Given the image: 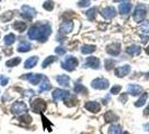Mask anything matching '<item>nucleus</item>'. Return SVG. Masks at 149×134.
Here are the masks:
<instances>
[{"instance_id": "f257e3e1", "label": "nucleus", "mask_w": 149, "mask_h": 134, "mask_svg": "<svg viewBox=\"0 0 149 134\" xmlns=\"http://www.w3.org/2000/svg\"><path fill=\"white\" fill-rule=\"evenodd\" d=\"M79 65V61L73 57V56H67L65 59H64L62 64H61V66H62V68H64L65 71H74L75 67Z\"/></svg>"}, {"instance_id": "f03ea898", "label": "nucleus", "mask_w": 149, "mask_h": 134, "mask_svg": "<svg viewBox=\"0 0 149 134\" xmlns=\"http://www.w3.org/2000/svg\"><path fill=\"white\" fill-rule=\"evenodd\" d=\"M147 15V10H146V6L145 5H138L136 7V9L133 11V20L136 22H141L146 18Z\"/></svg>"}, {"instance_id": "7ed1b4c3", "label": "nucleus", "mask_w": 149, "mask_h": 134, "mask_svg": "<svg viewBox=\"0 0 149 134\" xmlns=\"http://www.w3.org/2000/svg\"><path fill=\"white\" fill-rule=\"evenodd\" d=\"M11 112L15 115H18V116H20L22 114H26V112H27V105L24 102H16V103L12 104V106H11Z\"/></svg>"}, {"instance_id": "20e7f679", "label": "nucleus", "mask_w": 149, "mask_h": 134, "mask_svg": "<svg viewBox=\"0 0 149 134\" xmlns=\"http://www.w3.org/2000/svg\"><path fill=\"white\" fill-rule=\"evenodd\" d=\"M46 108V103L42 98H35L32 102V110L35 113H42Z\"/></svg>"}, {"instance_id": "39448f33", "label": "nucleus", "mask_w": 149, "mask_h": 134, "mask_svg": "<svg viewBox=\"0 0 149 134\" xmlns=\"http://www.w3.org/2000/svg\"><path fill=\"white\" fill-rule=\"evenodd\" d=\"M91 85L95 90H106L109 87V81L103 77H99V78H95L94 81H92Z\"/></svg>"}, {"instance_id": "423d86ee", "label": "nucleus", "mask_w": 149, "mask_h": 134, "mask_svg": "<svg viewBox=\"0 0 149 134\" xmlns=\"http://www.w3.org/2000/svg\"><path fill=\"white\" fill-rule=\"evenodd\" d=\"M121 47H120V44L119 42H113V44H110V45H108L106 46V53L109 54V55H111V56H118L120 52H121V49H120Z\"/></svg>"}, {"instance_id": "0eeeda50", "label": "nucleus", "mask_w": 149, "mask_h": 134, "mask_svg": "<svg viewBox=\"0 0 149 134\" xmlns=\"http://www.w3.org/2000/svg\"><path fill=\"white\" fill-rule=\"evenodd\" d=\"M21 10H22V17H25L26 19H28V20H32L33 18L36 16V10L32 8V7H29V6H22V8H21Z\"/></svg>"}, {"instance_id": "6e6552de", "label": "nucleus", "mask_w": 149, "mask_h": 134, "mask_svg": "<svg viewBox=\"0 0 149 134\" xmlns=\"http://www.w3.org/2000/svg\"><path fill=\"white\" fill-rule=\"evenodd\" d=\"M21 78L27 79L29 83H32L33 85H37L43 79V76L39 74H27V75H24Z\"/></svg>"}, {"instance_id": "1a4fd4ad", "label": "nucleus", "mask_w": 149, "mask_h": 134, "mask_svg": "<svg viewBox=\"0 0 149 134\" xmlns=\"http://www.w3.org/2000/svg\"><path fill=\"white\" fill-rule=\"evenodd\" d=\"M68 94H70V92H67V91H64V90L57 88V90H54L53 91L52 96H53V98L55 101H62V100L64 101V98H65Z\"/></svg>"}, {"instance_id": "9d476101", "label": "nucleus", "mask_w": 149, "mask_h": 134, "mask_svg": "<svg viewBox=\"0 0 149 134\" xmlns=\"http://www.w3.org/2000/svg\"><path fill=\"white\" fill-rule=\"evenodd\" d=\"M84 67H91V68H99L100 67V61L96 57H87L85 61Z\"/></svg>"}, {"instance_id": "9b49d317", "label": "nucleus", "mask_w": 149, "mask_h": 134, "mask_svg": "<svg viewBox=\"0 0 149 134\" xmlns=\"http://www.w3.org/2000/svg\"><path fill=\"white\" fill-rule=\"evenodd\" d=\"M116 13H117V10L114 7H106L101 11V15L106 19H112L116 16Z\"/></svg>"}, {"instance_id": "f8f14e48", "label": "nucleus", "mask_w": 149, "mask_h": 134, "mask_svg": "<svg viewBox=\"0 0 149 134\" xmlns=\"http://www.w3.org/2000/svg\"><path fill=\"white\" fill-rule=\"evenodd\" d=\"M131 71L130 66L129 65H125V66H120V67H117L116 71H114V74L117 75L118 77H125L126 75H128Z\"/></svg>"}, {"instance_id": "ddd939ff", "label": "nucleus", "mask_w": 149, "mask_h": 134, "mask_svg": "<svg viewBox=\"0 0 149 134\" xmlns=\"http://www.w3.org/2000/svg\"><path fill=\"white\" fill-rule=\"evenodd\" d=\"M127 92L131 95H133V96H137L142 92V87L137 85V84H130V85H128Z\"/></svg>"}, {"instance_id": "4468645a", "label": "nucleus", "mask_w": 149, "mask_h": 134, "mask_svg": "<svg viewBox=\"0 0 149 134\" xmlns=\"http://www.w3.org/2000/svg\"><path fill=\"white\" fill-rule=\"evenodd\" d=\"M72 28H73V22H72V20L64 21L63 24L61 25L60 31H61L62 35H65V34H68L70 31L72 30Z\"/></svg>"}, {"instance_id": "2eb2a0df", "label": "nucleus", "mask_w": 149, "mask_h": 134, "mask_svg": "<svg viewBox=\"0 0 149 134\" xmlns=\"http://www.w3.org/2000/svg\"><path fill=\"white\" fill-rule=\"evenodd\" d=\"M85 108L87 111L92 112V113H98L100 111L101 106H100V104L98 103V102H87V103L85 104Z\"/></svg>"}, {"instance_id": "dca6fc26", "label": "nucleus", "mask_w": 149, "mask_h": 134, "mask_svg": "<svg viewBox=\"0 0 149 134\" xmlns=\"http://www.w3.org/2000/svg\"><path fill=\"white\" fill-rule=\"evenodd\" d=\"M64 103L66 104L67 106L73 107V106H75L76 104L79 103V100H77V97H76L75 95H71V94H68V95L64 98Z\"/></svg>"}, {"instance_id": "f3484780", "label": "nucleus", "mask_w": 149, "mask_h": 134, "mask_svg": "<svg viewBox=\"0 0 149 134\" xmlns=\"http://www.w3.org/2000/svg\"><path fill=\"white\" fill-rule=\"evenodd\" d=\"M56 81L57 83L63 86V87H68L70 86V77L67 75H61V76H57L56 77Z\"/></svg>"}, {"instance_id": "a211bd4d", "label": "nucleus", "mask_w": 149, "mask_h": 134, "mask_svg": "<svg viewBox=\"0 0 149 134\" xmlns=\"http://www.w3.org/2000/svg\"><path fill=\"white\" fill-rule=\"evenodd\" d=\"M30 48H32V45H30V42L29 41H21L20 44L18 45V47H17V51L20 53H26V52H29L30 51Z\"/></svg>"}, {"instance_id": "6ab92c4d", "label": "nucleus", "mask_w": 149, "mask_h": 134, "mask_svg": "<svg viewBox=\"0 0 149 134\" xmlns=\"http://www.w3.org/2000/svg\"><path fill=\"white\" fill-rule=\"evenodd\" d=\"M51 88H52V85H51V83L48 81V78L45 77V76H43L42 84L39 86V92H46V91H48Z\"/></svg>"}, {"instance_id": "aec40b11", "label": "nucleus", "mask_w": 149, "mask_h": 134, "mask_svg": "<svg viewBox=\"0 0 149 134\" xmlns=\"http://www.w3.org/2000/svg\"><path fill=\"white\" fill-rule=\"evenodd\" d=\"M118 10H119L120 13H122V15H127V13H129L130 10H131V5L128 3V2H123V3H121V5L119 6Z\"/></svg>"}, {"instance_id": "412c9836", "label": "nucleus", "mask_w": 149, "mask_h": 134, "mask_svg": "<svg viewBox=\"0 0 149 134\" xmlns=\"http://www.w3.org/2000/svg\"><path fill=\"white\" fill-rule=\"evenodd\" d=\"M37 63H38V57H37V56L29 57V58L25 62V68H33Z\"/></svg>"}, {"instance_id": "4be33fe9", "label": "nucleus", "mask_w": 149, "mask_h": 134, "mask_svg": "<svg viewBox=\"0 0 149 134\" xmlns=\"http://www.w3.org/2000/svg\"><path fill=\"white\" fill-rule=\"evenodd\" d=\"M126 52L129 54V55H132V56H136V55H139L141 53V48L137 46V45H132L130 47H128Z\"/></svg>"}, {"instance_id": "5701e85b", "label": "nucleus", "mask_w": 149, "mask_h": 134, "mask_svg": "<svg viewBox=\"0 0 149 134\" xmlns=\"http://www.w3.org/2000/svg\"><path fill=\"white\" fill-rule=\"evenodd\" d=\"M12 27H14V29H16L17 31L22 32V31H25V29H26L27 24L24 22V21H16V22L12 25Z\"/></svg>"}, {"instance_id": "b1692460", "label": "nucleus", "mask_w": 149, "mask_h": 134, "mask_svg": "<svg viewBox=\"0 0 149 134\" xmlns=\"http://www.w3.org/2000/svg\"><path fill=\"white\" fill-rule=\"evenodd\" d=\"M95 46L94 45H83L82 46V48H81V52H82V54H84V55H86V54H92L93 52H95Z\"/></svg>"}, {"instance_id": "393cba45", "label": "nucleus", "mask_w": 149, "mask_h": 134, "mask_svg": "<svg viewBox=\"0 0 149 134\" xmlns=\"http://www.w3.org/2000/svg\"><path fill=\"white\" fill-rule=\"evenodd\" d=\"M104 119H106V122H114V121H117L118 120V116L116 114L113 113L112 111H108L106 114H104Z\"/></svg>"}, {"instance_id": "a878e982", "label": "nucleus", "mask_w": 149, "mask_h": 134, "mask_svg": "<svg viewBox=\"0 0 149 134\" xmlns=\"http://www.w3.org/2000/svg\"><path fill=\"white\" fill-rule=\"evenodd\" d=\"M147 98H148V94L147 93H144V95L139 98L138 101L135 103V106L136 107H141V106H144L145 104H146V101H147Z\"/></svg>"}, {"instance_id": "bb28decb", "label": "nucleus", "mask_w": 149, "mask_h": 134, "mask_svg": "<svg viewBox=\"0 0 149 134\" xmlns=\"http://www.w3.org/2000/svg\"><path fill=\"white\" fill-rule=\"evenodd\" d=\"M74 92L76 94H83V95H86V94H87V90H86V87H84L83 85L76 84L74 87Z\"/></svg>"}, {"instance_id": "cd10ccee", "label": "nucleus", "mask_w": 149, "mask_h": 134, "mask_svg": "<svg viewBox=\"0 0 149 134\" xmlns=\"http://www.w3.org/2000/svg\"><path fill=\"white\" fill-rule=\"evenodd\" d=\"M121 133V126L120 125H111L109 127V131H108V134H120Z\"/></svg>"}, {"instance_id": "c85d7f7f", "label": "nucleus", "mask_w": 149, "mask_h": 134, "mask_svg": "<svg viewBox=\"0 0 149 134\" xmlns=\"http://www.w3.org/2000/svg\"><path fill=\"white\" fill-rule=\"evenodd\" d=\"M20 62H21V59L19 57L11 58V59L6 62V66H8V67H15V66H17L18 64H20Z\"/></svg>"}, {"instance_id": "c756f323", "label": "nucleus", "mask_w": 149, "mask_h": 134, "mask_svg": "<svg viewBox=\"0 0 149 134\" xmlns=\"http://www.w3.org/2000/svg\"><path fill=\"white\" fill-rule=\"evenodd\" d=\"M96 13H98V8H95V7H93V8H91V9H89L86 11V16H87V18L90 20H94Z\"/></svg>"}, {"instance_id": "7c9ffc66", "label": "nucleus", "mask_w": 149, "mask_h": 134, "mask_svg": "<svg viewBox=\"0 0 149 134\" xmlns=\"http://www.w3.org/2000/svg\"><path fill=\"white\" fill-rule=\"evenodd\" d=\"M15 40H16V36H15L14 34H8V35L5 37V44L8 45V46L12 45V44L15 42Z\"/></svg>"}, {"instance_id": "2f4dec72", "label": "nucleus", "mask_w": 149, "mask_h": 134, "mask_svg": "<svg viewBox=\"0 0 149 134\" xmlns=\"http://www.w3.org/2000/svg\"><path fill=\"white\" fill-rule=\"evenodd\" d=\"M12 17H14L12 11H7V12H5V13L0 17V20L2 21V22H7L8 20H10Z\"/></svg>"}, {"instance_id": "473e14b6", "label": "nucleus", "mask_w": 149, "mask_h": 134, "mask_svg": "<svg viewBox=\"0 0 149 134\" xmlns=\"http://www.w3.org/2000/svg\"><path fill=\"white\" fill-rule=\"evenodd\" d=\"M56 61V57L55 56H48L44 62H43V64H42V66H43V68H46L47 66H49L52 63H54Z\"/></svg>"}, {"instance_id": "72a5a7b5", "label": "nucleus", "mask_w": 149, "mask_h": 134, "mask_svg": "<svg viewBox=\"0 0 149 134\" xmlns=\"http://www.w3.org/2000/svg\"><path fill=\"white\" fill-rule=\"evenodd\" d=\"M139 31L142 34H149V21H144L139 27Z\"/></svg>"}, {"instance_id": "f704fd0d", "label": "nucleus", "mask_w": 149, "mask_h": 134, "mask_svg": "<svg viewBox=\"0 0 149 134\" xmlns=\"http://www.w3.org/2000/svg\"><path fill=\"white\" fill-rule=\"evenodd\" d=\"M104 64H106V69L110 71V69H112V68L114 67V65H116V61H114V59H112V58H106Z\"/></svg>"}, {"instance_id": "c9c22d12", "label": "nucleus", "mask_w": 149, "mask_h": 134, "mask_svg": "<svg viewBox=\"0 0 149 134\" xmlns=\"http://www.w3.org/2000/svg\"><path fill=\"white\" fill-rule=\"evenodd\" d=\"M19 121L20 122H22V123H26V124H29L30 122H32V116L30 115H28V114H22V115H20L19 116Z\"/></svg>"}, {"instance_id": "e433bc0d", "label": "nucleus", "mask_w": 149, "mask_h": 134, "mask_svg": "<svg viewBox=\"0 0 149 134\" xmlns=\"http://www.w3.org/2000/svg\"><path fill=\"white\" fill-rule=\"evenodd\" d=\"M43 7H44V9H46L47 11H52L54 9V2L52 0H47V1L44 2Z\"/></svg>"}, {"instance_id": "4c0bfd02", "label": "nucleus", "mask_w": 149, "mask_h": 134, "mask_svg": "<svg viewBox=\"0 0 149 134\" xmlns=\"http://www.w3.org/2000/svg\"><path fill=\"white\" fill-rule=\"evenodd\" d=\"M8 78L7 77H5L3 75H0V85H2V86H6L7 84H8Z\"/></svg>"}, {"instance_id": "58836bf2", "label": "nucleus", "mask_w": 149, "mask_h": 134, "mask_svg": "<svg viewBox=\"0 0 149 134\" xmlns=\"http://www.w3.org/2000/svg\"><path fill=\"white\" fill-rule=\"evenodd\" d=\"M121 91V86L120 85H116L111 88V94H119V92Z\"/></svg>"}, {"instance_id": "ea45409f", "label": "nucleus", "mask_w": 149, "mask_h": 134, "mask_svg": "<svg viewBox=\"0 0 149 134\" xmlns=\"http://www.w3.org/2000/svg\"><path fill=\"white\" fill-rule=\"evenodd\" d=\"M55 53H56L57 55H60V56H62V55H64V54L66 53V51H65L64 48H62V47H57V48L55 49Z\"/></svg>"}, {"instance_id": "a19ab883", "label": "nucleus", "mask_w": 149, "mask_h": 134, "mask_svg": "<svg viewBox=\"0 0 149 134\" xmlns=\"http://www.w3.org/2000/svg\"><path fill=\"white\" fill-rule=\"evenodd\" d=\"M127 100H128V96H127V94H122L120 97H119V101L120 102H122V103H125V102H127Z\"/></svg>"}, {"instance_id": "79ce46f5", "label": "nucleus", "mask_w": 149, "mask_h": 134, "mask_svg": "<svg viewBox=\"0 0 149 134\" xmlns=\"http://www.w3.org/2000/svg\"><path fill=\"white\" fill-rule=\"evenodd\" d=\"M141 39H142V42H147V41H148V39H149V36H142V37H141Z\"/></svg>"}, {"instance_id": "37998d69", "label": "nucleus", "mask_w": 149, "mask_h": 134, "mask_svg": "<svg viewBox=\"0 0 149 134\" xmlns=\"http://www.w3.org/2000/svg\"><path fill=\"white\" fill-rule=\"evenodd\" d=\"M145 115H149V105L148 106H147V108H146V110H145Z\"/></svg>"}, {"instance_id": "c03bdc74", "label": "nucleus", "mask_w": 149, "mask_h": 134, "mask_svg": "<svg viewBox=\"0 0 149 134\" xmlns=\"http://www.w3.org/2000/svg\"><path fill=\"white\" fill-rule=\"evenodd\" d=\"M144 127H145V130H146V131H149V123L145 124V125H144Z\"/></svg>"}, {"instance_id": "a18cd8bd", "label": "nucleus", "mask_w": 149, "mask_h": 134, "mask_svg": "<svg viewBox=\"0 0 149 134\" xmlns=\"http://www.w3.org/2000/svg\"><path fill=\"white\" fill-rule=\"evenodd\" d=\"M146 53H147V54L149 55V46L147 47V48H146Z\"/></svg>"}, {"instance_id": "49530a36", "label": "nucleus", "mask_w": 149, "mask_h": 134, "mask_svg": "<svg viewBox=\"0 0 149 134\" xmlns=\"http://www.w3.org/2000/svg\"><path fill=\"white\" fill-rule=\"evenodd\" d=\"M114 1H129V0H114Z\"/></svg>"}, {"instance_id": "de8ad7c7", "label": "nucleus", "mask_w": 149, "mask_h": 134, "mask_svg": "<svg viewBox=\"0 0 149 134\" xmlns=\"http://www.w3.org/2000/svg\"><path fill=\"white\" fill-rule=\"evenodd\" d=\"M122 134H129V133H128V132H125V133H122Z\"/></svg>"}, {"instance_id": "09e8293b", "label": "nucleus", "mask_w": 149, "mask_h": 134, "mask_svg": "<svg viewBox=\"0 0 149 134\" xmlns=\"http://www.w3.org/2000/svg\"><path fill=\"white\" fill-rule=\"evenodd\" d=\"M0 1H1V0H0Z\"/></svg>"}]
</instances>
